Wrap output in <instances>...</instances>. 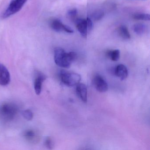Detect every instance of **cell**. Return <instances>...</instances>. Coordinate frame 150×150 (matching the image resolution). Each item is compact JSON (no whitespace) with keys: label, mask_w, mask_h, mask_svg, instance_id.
<instances>
[{"label":"cell","mask_w":150,"mask_h":150,"mask_svg":"<svg viewBox=\"0 0 150 150\" xmlns=\"http://www.w3.org/2000/svg\"><path fill=\"white\" fill-rule=\"evenodd\" d=\"M120 35L124 39H129L131 38L130 34L126 26L121 25L118 28Z\"/></svg>","instance_id":"5bb4252c"},{"label":"cell","mask_w":150,"mask_h":150,"mask_svg":"<svg viewBox=\"0 0 150 150\" xmlns=\"http://www.w3.org/2000/svg\"><path fill=\"white\" fill-rule=\"evenodd\" d=\"M10 81V74L6 66L0 64V85L6 86Z\"/></svg>","instance_id":"ba28073f"},{"label":"cell","mask_w":150,"mask_h":150,"mask_svg":"<svg viewBox=\"0 0 150 150\" xmlns=\"http://www.w3.org/2000/svg\"><path fill=\"white\" fill-rule=\"evenodd\" d=\"M23 137L27 140L30 142H36L38 140V137L35 132L33 130L28 129L25 131L23 133Z\"/></svg>","instance_id":"7c38bea8"},{"label":"cell","mask_w":150,"mask_h":150,"mask_svg":"<svg viewBox=\"0 0 150 150\" xmlns=\"http://www.w3.org/2000/svg\"><path fill=\"white\" fill-rule=\"evenodd\" d=\"M86 21L87 25L88 32H89L90 31H91L92 28H93V22H92L91 19L90 18H88V17L87 18Z\"/></svg>","instance_id":"44dd1931"},{"label":"cell","mask_w":150,"mask_h":150,"mask_svg":"<svg viewBox=\"0 0 150 150\" xmlns=\"http://www.w3.org/2000/svg\"><path fill=\"white\" fill-rule=\"evenodd\" d=\"M133 18L135 20L139 21H149L150 20V15L146 13H136L133 15Z\"/></svg>","instance_id":"2e32d148"},{"label":"cell","mask_w":150,"mask_h":150,"mask_svg":"<svg viewBox=\"0 0 150 150\" xmlns=\"http://www.w3.org/2000/svg\"><path fill=\"white\" fill-rule=\"evenodd\" d=\"M107 57L113 61H117L119 59L120 52L118 50H110L106 53Z\"/></svg>","instance_id":"4fadbf2b"},{"label":"cell","mask_w":150,"mask_h":150,"mask_svg":"<svg viewBox=\"0 0 150 150\" xmlns=\"http://www.w3.org/2000/svg\"><path fill=\"white\" fill-rule=\"evenodd\" d=\"M75 25L78 31L83 37H86L88 33L86 19H79L75 21Z\"/></svg>","instance_id":"9c48e42d"},{"label":"cell","mask_w":150,"mask_h":150,"mask_svg":"<svg viewBox=\"0 0 150 150\" xmlns=\"http://www.w3.org/2000/svg\"><path fill=\"white\" fill-rule=\"evenodd\" d=\"M27 1L28 0H11L7 8L2 14V18L6 19L18 13Z\"/></svg>","instance_id":"3957f363"},{"label":"cell","mask_w":150,"mask_h":150,"mask_svg":"<svg viewBox=\"0 0 150 150\" xmlns=\"http://www.w3.org/2000/svg\"><path fill=\"white\" fill-rule=\"evenodd\" d=\"M78 14V11L76 8H73L70 9L67 12V15L70 18L74 19L77 16Z\"/></svg>","instance_id":"ffe728a7"},{"label":"cell","mask_w":150,"mask_h":150,"mask_svg":"<svg viewBox=\"0 0 150 150\" xmlns=\"http://www.w3.org/2000/svg\"><path fill=\"white\" fill-rule=\"evenodd\" d=\"M93 84L96 89L100 93H104L108 91V87L106 81L99 74L95 76L93 79Z\"/></svg>","instance_id":"5b68a950"},{"label":"cell","mask_w":150,"mask_h":150,"mask_svg":"<svg viewBox=\"0 0 150 150\" xmlns=\"http://www.w3.org/2000/svg\"><path fill=\"white\" fill-rule=\"evenodd\" d=\"M61 81L66 86L73 87L77 86L81 80V76L79 74L62 71L60 72Z\"/></svg>","instance_id":"7a4b0ae2"},{"label":"cell","mask_w":150,"mask_h":150,"mask_svg":"<svg viewBox=\"0 0 150 150\" xmlns=\"http://www.w3.org/2000/svg\"><path fill=\"white\" fill-rule=\"evenodd\" d=\"M45 146L50 149H52L53 148L54 145H53V141L50 137H47L45 139Z\"/></svg>","instance_id":"d6986e66"},{"label":"cell","mask_w":150,"mask_h":150,"mask_svg":"<svg viewBox=\"0 0 150 150\" xmlns=\"http://www.w3.org/2000/svg\"><path fill=\"white\" fill-rule=\"evenodd\" d=\"M104 16V13L101 10H98L95 11L92 14V18L95 21H100Z\"/></svg>","instance_id":"e0dca14e"},{"label":"cell","mask_w":150,"mask_h":150,"mask_svg":"<svg viewBox=\"0 0 150 150\" xmlns=\"http://www.w3.org/2000/svg\"><path fill=\"white\" fill-rule=\"evenodd\" d=\"M115 74L121 80H124L128 77V69L124 65H118L115 69Z\"/></svg>","instance_id":"8fae6325"},{"label":"cell","mask_w":150,"mask_h":150,"mask_svg":"<svg viewBox=\"0 0 150 150\" xmlns=\"http://www.w3.org/2000/svg\"><path fill=\"white\" fill-rule=\"evenodd\" d=\"M76 92L81 100L84 103L87 101V88L86 86L83 83H79L77 85Z\"/></svg>","instance_id":"30bf717a"},{"label":"cell","mask_w":150,"mask_h":150,"mask_svg":"<svg viewBox=\"0 0 150 150\" xmlns=\"http://www.w3.org/2000/svg\"><path fill=\"white\" fill-rule=\"evenodd\" d=\"M52 28L56 32H60L64 31L68 33H73V30L70 27L63 24L59 20H53L51 23Z\"/></svg>","instance_id":"8992f818"},{"label":"cell","mask_w":150,"mask_h":150,"mask_svg":"<svg viewBox=\"0 0 150 150\" xmlns=\"http://www.w3.org/2000/svg\"><path fill=\"white\" fill-rule=\"evenodd\" d=\"M22 115L23 117L28 121L32 120L34 116L33 112L29 109L23 110L22 112Z\"/></svg>","instance_id":"ac0fdd59"},{"label":"cell","mask_w":150,"mask_h":150,"mask_svg":"<svg viewBox=\"0 0 150 150\" xmlns=\"http://www.w3.org/2000/svg\"><path fill=\"white\" fill-rule=\"evenodd\" d=\"M133 30L136 34L140 35L145 32L146 27L145 25L142 23H137L133 26Z\"/></svg>","instance_id":"9a60e30c"},{"label":"cell","mask_w":150,"mask_h":150,"mask_svg":"<svg viewBox=\"0 0 150 150\" xmlns=\"http://www.w3.org/2000/svg\"><path fill=\"white\" fill-rule=\"evenodd\" d=\"M46 79V76L42 73L39 71L36 73L35 78L34 81V88L36 94L40 95L41 93L42 84Z\"/></svg>","instance_id":"52a82bcc"},{"label":"cell","mask_w":150,"mask_h":150,"mask_svg":"<svg viewBox=\"0 0 150 150\" xmlns=\"http://www.w3.org/2000/svg\"><path fill=\"white\" fill-rule=\"evenodd\" d=\"M18 109L14 104L6 103L0 106V114L6 120H11L17 114Z\"/></svg>","instance_id":"277c9868"},{"label":"cell","mask_w":150,"mask_h":150,"mask_svg":"<svg viewBox=\"0 0 150 150\" xmlns=\"http://www.w3.org/2000/svg\"><path fill=\"white\" fill-rule=\"evenodd\" d=\"M77 54L73 52H66L61 48H57L54 50V61L60 67L68 68L75 60Z\"/></svg>","instance_id":"6da1fadb"}]
</instances>
